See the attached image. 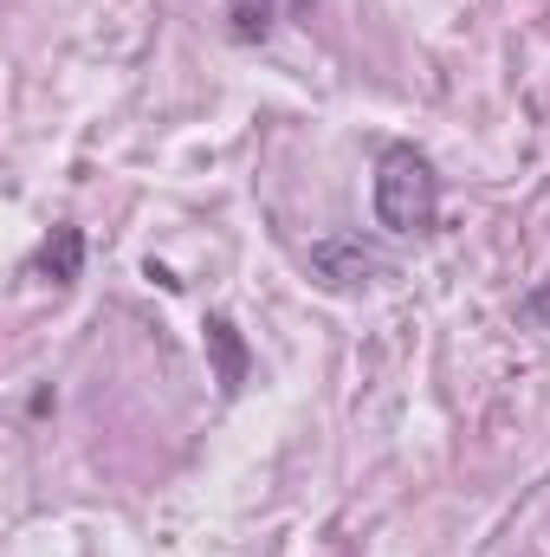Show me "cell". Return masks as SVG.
<instances>
[{
    "mask_svg": "<svg viewBox=\"0 0 550 557\" xmlns=\"http://www.w3.org/2000/svg\"><path fill=\"white\" fill-rule=\"evenodd\" d=\"M376 221L389 234H434L440 175L421 149H383V162H376Z\"/></svg>",
    "mask_w": 550,
    "mask_h": 557,
    "instance_id": "1",
    "label": "cell"
},
{
    "mask_svg": "<svg viewBox=\"0 0 550 557\" xmlns=\"http://www.w3.org/2000/svg\"><path fill=\"white\" fill-rule=\"evenodd\" d=\"M311 278L324 285V292H363L370 278L383 273V253L363 240V234H330V240H317L311 247Z\"/></svg>",
    "mask_w": 550,
    "mask_h": 557,
    "instance_id": "2",
    "label": "cell"
},
{
    "mask_svg": "<svg viewBox=\"0 0 550 557\" xmlns=\"http://www.w3.org/2000/svg\"><path fill=\"white\" fill-rule=\"evenodd\" d=\"M201 344H208V363H214V389H221V396H240V389H247V370H253V350H247L240 324H234L227 311H208Z\"/></svg>",
    "mask_w": 550,
    "mask_h": 557,
    "instance_id": "3",
    "label": "cell"
},
{
    "mask_svg": "<svg viewBox=\"0 0 550 557\" xmlns=\"http://www.w3.org/2000/svg\"><path fill=\"white\" fill-rule=\"evenodd\" d=\"M39 273L52 278L59 292H65V285H78V273H85V227L59 221V227L46 234V247H39Z\"/></svg>",
    "mask_w": 550,
    "mask_h": 557,
    "instance_id": "4",
    "label": "cell"
},
{
    "mask_svg": "<svg viewBox=\"0 0 550 557\" xmlns=\"http://www.w3.org/2000/svg\"><path fill=\"white\" fill-rule=\"evenodd\" d=\"M273 26H278V0H227V33H234L240 46L273 39Z\"/></svg>",
    "mask_w": 550,
    "mask_h": 557,
    "instance_id": "5",
    "label": "cell"
},
{
    "mask_svg": "<svg viewBox=\"0 0 550 557\" xmlns=\"http://www.w3.org/2000/svg\"><path fill=\"white\" fill-rule=\"evenodd\" d=\"M298 7H311V0H298Z\"/></svg>",
    "mask_w": 550,
    "mask_h": 557,
    "instance_id": "6",
    "label": "cell"
}]
</instances>
